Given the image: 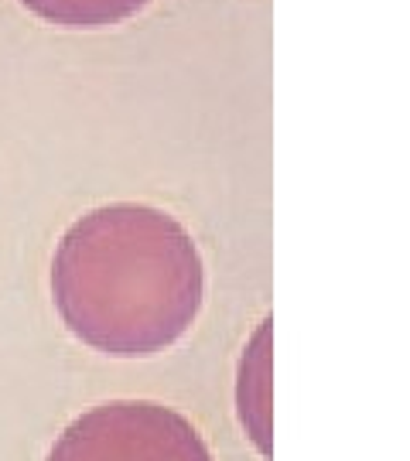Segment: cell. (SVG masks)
I'll return each instance as SVG.
<instances>
[{
  "instance_id": "6da1fadb",
  "label": "cell",
  "mask_w": 410,
  "mask_h": 461,
  "mask_svg": "<svg viewBox=\"0 0 410 461\" xmlns=\"http://www.w3.org/2000/svg\"><path fill=\"white\" fill-rule=\"evenodd\" d=\"M205 273L175 215L113 202L76 219L52 256V301L82 346L144 359L175 346L202 307Z\"/></svg>"
},
{
  "instance_id": "7a4b0ae2",
  "label": "cell",
  "mask_w": 410,
  "mask_h": 461,
  "mask_svg": "<svg viewBox=\"0 0 410 461\" xmlns=\"http://www.w3.org/2000/svg\"><path fill=\"white\" fill-rule=\"evenodd\" d=\"M48 461H212V455L175 410L154 400H110L79 414Z\"/></svg>"
},
{
  "instance_id": "3957f363",
  "label": "cell",
  "mask_w": 410,
  "mask_h": 461,
  "mask_svg": "<svg viewBox=\"0 0 410 461\" xmlns=\"http://www.w3.org/2000/svg\"><path fill=\"white\" fill-rule=\"evenodd\" d=\"M18 4L55 28L93 31V28H110V24L134 18L151 0H18Z\"/></svg>"
}]
</instances>
